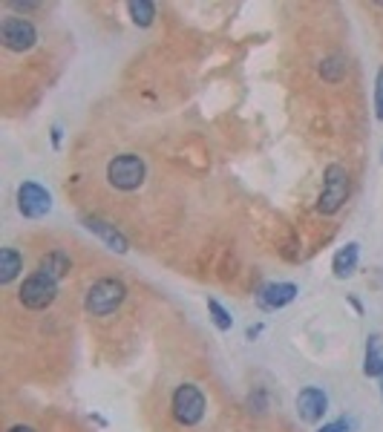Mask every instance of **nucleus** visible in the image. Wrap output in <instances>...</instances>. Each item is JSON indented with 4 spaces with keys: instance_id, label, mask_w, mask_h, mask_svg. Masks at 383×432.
Listing matches in <instances>:
<instances>
[{
    "instance_id": "4",
    "label": "nucleus",
    "mask_w": 383,
    "mask_h": 432,
    "mask_svg": "<svg viewBox=\"0 0 383 432\" xmlns=\"http://www.w3.org/2000/svg\"><path fill=\"white\" fill-rule=\"evenodd\" d=\"M18 297H20L23 308H29V311H44V308H49L58 300V280L41 274V271H35L32 277L23 280Z\"/></svg>"
},
{
    "instance_id": "19",
    "label": "nucleus",
    "mask_w": 383,
    "mask_h": 432,
    "mask_svg": "<svg viewBox=\"0 0 383 432\" xmlns=\"http://www.w3.org/2000/svg\"><path fill=\"white\" fill-rule=\"evenodd\" d=\"M317 432H349V424L346 421H332V424H323Z\"/></svg>"
},
{
    "instance_id": "23",
    "label": "nucleus",
    "mask_w": 383,
    "mask_h": 432,
    "mask_svg": "<svg viewBox=\"0 0 383 432\" xmlns=\"http://www.w3.org/2000/svg\"><path fill=\"white\" fill-rule=\"evenodd\" d=\"M380 395H383V375H380Z\"/></svg>"
},
{
    "instance_id": "8",
    "label": "nucleus",
    "mask_w": 383,
    "mask_h": 432,
    "mask_svg": "<svg viewBox=\"0 0 383 432\" xmlns=\"http://www.w3.org/2000/svg\"><path fill=\"white\" fill-rule=\"evenodd\" d=\"M329 409V398H326V392L317 389V386H305L300 395H297V415L305 421V424H317L323 421Z\"/></svg>"
},
{
    "instance_id": "22",
    "label": "nucleus",
    "mask_w": 383,
    "mask_h": 432,
    "mask_svg": "<svg viewBox=\"0 0 383 432\" xmlns=\"http://www.w3.org/2000/svg\"><path fill=\"white\" fill-rule=\"evenodd\" d=\"M257 335H260V326H251V329H248V337H251V340H254V337H257Z\"/></svg>"
},
{
    "instance_id": "21",
    "label": "nucleus",
    "mask_w": 383,
    "mask_h": 432,
    "mask_svg": "<svg viewBox=\"0 0 383 432\" xmlns=\"http://www.w3.org/2000/svg\"><path fill=\"white\" fill-rule=\"evenodd\" d=\"M9 432H38V429L29 426V424H15V426H9Z\"/></svg>"
},
{
    "instance_id": "6",
    "label": "nucleus",
    "mask_w": 383,
    "mask_h": 432,
    "mask_svg": "<svg viewBox=\"0 0 383 432\" xmlns=\"http://www.w3.org/2000/svg\"><path fill=\"white\" fill-rule=\"evenodd\" d=\"M0 38H4V47L12 52H29L35 44H38V29H35L26 18L9 15L0 23Z\"/></svg>"
},
{
    "instance_id": "9",
    "label": "nucleus",
    "mask_w": 383,
    "mask_h": 432,
    "mask_svg": "<svg viewBox=\"0 0 383 432\" xmlns=\"http://www.w3.org/2000/svg\"><path fill=\"white\" fill-rule=\"evenodd\" d=\"M294 297H297V285L294 282H268V285L260 288L257 303H260L262 311H280L288 303H294Z\"/></svg>"
},
{
    "instance_id": "5",
    "label": "nucleus",
    "mask_w": 383,
    "mask_h": 432,
    "mask_svg": "<svg viewBox=\"0 0 383 432\" xmlns=\"http://www.w3.org/2000/svg\"><path fill=\"white\" fill-rule=\"evenodd\" d=\"M205 395L199 386L193 383H182L176 392H173V418H176L182 426H196L205 418Z\"/></svg>"
},
{
    "instance_id": "20",
    "label": "nucleus",
    "mask_w": 383,
    "mask_h": 432,
    "mask_svg": "<svg viewBox=\"0 0 383 432\" xmlns=\"http://www.w3.org/2000/svg\"><path fill=\"white\" fill-rule=\"evenodd\" d=\"M52 148H55V150L61 148V124L52 127Z\"/></svg>"
},
{
    "instance_id": "13",
    "label": "nucleus",
    "mask_w": 383,
    "mask_h": 432,
    "mask_svg": "<svg viewBox=\"0 0 383 432\" xmlns=\"http://www.w3.org/2000/svg\"><path fill=\"white\" fill-rule=\"evenodd\" d=\"M69 268H73V260H69V254H63V251H49V254L38 263V271L52 277V280H63L69 274Z\"/></svg>"
},
{
    "instance_id": "2",
    "label": "nucleus",
    "mask_w": 383,
    "mask_h": 432,
    "mask_svg": "<svg viewBox=\"0 0 383 432\" xmlns=\"http://www.w3.org/2000/svg\"><path fill=\"white\" fill-rule=\"evenodd\" d=\"M145 176H147V167H145V159L135 156V153H121L116 156L110 164H107V179L116 191H138L145 185Z\"/></svg>"
},
{
    "instance_id": "18",
    "label": "nucleus",
    "mask_w": 383,
    "mask_h": 432,
    "mask_svg": "<svg viewBox=\"0 0 383 432\" xmlns=\"http://www.w3.org/2000/svg\"><path fill=\"white\" fill-rule=\"evenodd\" d=\"M375 110L377 119L383 121V69H377V81H375Z\"/></svg>"
},
{
    "instance_id": "12",
    "label": "nucleus",
    "mask_w": 383,
    "mask_h": 432,
    "mask_svg": "<svg viewBox=\"0 0 383 432\" xmlns=\"http://www.w3.org/2000/svg\"><path fill=\"white\" fill-rule=\"evenodd\" d=\"M363 375L366 378H380L383 375V340H380V335H369V340H366Z\"/></svg>"
},
{
    "instance_id": "10",
    "label": "nucleus",
    "mask_w": 383,
    "mask_h": 432,
    "mask_svg": "<svg viewBox=\"0 0 383 432\" xmlns=\"http://www.w3.org/2000/svg\"><path fill=\"white\" fill-rule=\"evenodd\" d=\"M84 228H87V231H92L95 236H101V239L107 242L113 251H118V254H127V251H130L127 236H124V234H121L116 225H110V222L98 220V216H87V220H84Z\"/></svg>"
},
{
    "instance_id": "11",
    "label": "nucleus",
    "mask_w": 383,
    "mask_h": 432,
    "mask_svg": "<svg viewBox=\"0 0 383 432\" xmlns=\"http://www.w3.org/2000/svg\"><path fill=\"white\" fill-rule=\"evenodd\" d=\"M358 257H360V245H358V242H346V245L337 251V254H334V260H332L334 277H337V280L352 277L355 268H358Z\"/></svg>"
},
{
    "instance_id": "3",
    "label": "nucleus",
    "mask_w": 383,
    "mask_h": 432,
    "mask_svg": "<svg viewBox=\"0 0 383 432\" xmlns=\"http://www.w3.org/2000/svg\"><path fill=\"white\" fill-rule=\"evenodd\" d=\"M346 199H349V170L343 164H329L323 173V191L317 199V210L323 216H332L346 205Z\"/></svg>"
},
{
    "instance_id": "17",
    "label": "nucleus",
    "mask_w": 383,
    "mask_h": 432,
    "mask_svg": "<svg viewBox=\"0 0 383 432\" xmlns=\"http://www.w3.org/2000/svg\"><path fill=\"white\" fill-rule=\"evenodd\" d=\"M207 311H211L214 326H217L219 332H231V329H233V317H231V311H228L219 300H207Z\"/></svg>"
},
{
    "instance_id": "1",
    "label": "nucleus",
    "mask_w": 383,
    "mask_h": 432,
    "mask_svg": "<svg viewBox=\"0 0 383 432\" xmlns=\"http://www.w3.org/2000/svg\"><path fill=\"white\" fill-rule=\"evenodd\" d=\"M127 300V285L116 277H101L87 288V297H84V308L92 317H107L113 314L121 303Z\"/></svg>"
},
{
    "instance_id": "15",
    "label": "nucleus",
    "mask_w": 383,
    "mask_h": 432,
    "mask_svg": "<svg viewBox=\"0 0 383 432\" xmlns=\"http://www.w3.org/2000/svg\"><path fill=\"white\" fill-rule=\"evenodd\" d=\"M127 12H130L133 23L142 26V29H147V26L156 20V6L150 4V0H130V4H127Z\"/></svg>"
},
{
    "instance_id": "14",
    "label": "nucleus",
    "mask_w": 383,
    "mask_h": 432,
    "mask_svg": "<svg viewBox=\"0 0 383 432\" xmlns=\"http://www.w3.org/2000/svg\"><path fill=\"white\" fill-rule=\"evenodd\" d=\"M23 271V257L15 248H4L0 251V285H9L12 280H18V274Z\"/></svg>"
},
{
    "instance_id": "7",
    "label": "nucleus",
    "mask_w": 383,
    "mask_h": 432,
    "mask_svg": "<svg viewBox=\"0 0 383 432\" xmlns=\"http://www.w3.org/2000/svg\"><path fill=\"white\" fill-rule=\"evenodd\" d=\"M18 208L26 220H41V216H47L52 210V196L38 182H23L18 188Z\"/></svg>"
},
{
    "instance_id": "16",
    "label": "nucleus",
    "mask_w": 383,
    "mask_h": 432,
    "mask_svg": "<svg viewBox=\"0 0 383 432\" xmlns=\"http://www.w3.org/2000/svg\"><path fill=\"white\" fill-rule=\"evenodd\" d=\"M320 76H323V81L337 84V81L346 76V58H343V55H329V58H323Z\"/></svg>"
}]
</instances>
